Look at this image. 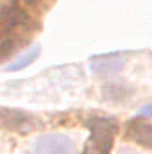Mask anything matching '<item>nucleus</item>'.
Segmentation results:
<instances>
[{"label": "nucleus", "instance_id": "nucleus-1", "mask_svg": "<svg viewBox=\"0 0 152 154\" xmlns=\"http://www.w3.org/2000/svg\"><path fill=\"white\" fill-rule=\"evenodd\" d=\"M29 14L16 4L4 5L0 9V36L2 38H18L20 32H23L29 27Z\"/></svg>", "mask_w": 152, "mask_h": 154}, {"label": "nucleus", "instance_id": "nucleus-2", "mask_svg": "<svg viewBox=\"0 0 152 154\" xmlns=\"http://www.w3.org/2000/svg\"><path fill=\"white\" fill-rule=\"evenodd\" d=\"M88 127L93 134V142L97 149L102 154H108L116 133V120L104 118V116H91L88 118Z\"/></svg>", "mask_w": 152, "mask_h": 154}, {"label": "nucleus", "instance_id": "nucleus-3", "mask_svg": "<svg viewBox=\"0 0 152 154\" xmlns=\"http://www.w3.org/2000/svg\"><path fill=\"white\" fill-rule=\"evenodd\" d=\"M34 154H75V147L65 134H47L38 140Z\"/></svg>", "mask_w": 152, "mask_h": 154}, {"label": "nucleus", "instance_id": "nucleus-4", "mask_svg": "<svg viewBox=\"0 0 152 154\" xmlns=\"http://www.w3.org/2000/svg\"><path fill=\"white\" fill-rule=\"evenodd\" d=\"M0 127L16 133H27L32 129V116L20 109L0 108Z\"/></svg>", "mask_w": 152, "mask_h": 154}, {"label": "nucleus", "instance_id": "nucleus-5", "mask_svg": "<svg viewBox=\"0 0 152 154\" xmlns=\"http://www.w3.org/2000/svg\"><path fill=\"white\" fill-rule=\"evenodd\" d=\"M123 65H125V57L122 54H108V56L95 57L91 61V70L99 77H109L118 74L123 68Z\"/></svg>", "mask_w": 152, "mask_h": 154}, {"label": "nucleus", "instance_id": "nucleus-6", "mask_svg": "<svg viewBox=\"0 0 152 154\" xmlns=\"http://www.w3.org/2000/svg\"><path fill=\"white\" fill-rule=\"evenodd\" d=\"M127 134L143 147L152 149V125L141 120H134L127 125Z\"/></svg>", "mask_w": 152, "mask_h": 154}, {"label": "nucleus", "instance_id": "nucleus-7", "mask_svg": "<svg viewBox=\"0 0 152 154\" xmlns=\"http://www.w3.org/2000/svg\"><path fill=\"white\" fill-rule=\"evenodd\" d=\"M38 56H39V47H32L31 52H27L23 57H20L14 65H9V70H22V68H25L27 65H31Z\"/></svg>", "mask_w": 152, "mask_h": 154}, {"label": "nucleus", "instance_id": "nucleus-8", "mask_svg": "<svg viewBox=\"0 0 152 154\" xmlns=\"http://www.w3.org/2000/svg\"><path fill=\"white\" fill-rule=\"evenodd\" d=\"M16 47H18L16 38H13V36L4 38L2 43H0V59H5V57H9L11 54H14V52H16Z\"/></svg>", "mask_w": 152, "mask_h": 154}, {"label": "nucleus", "instance_id": "nucleus-9", "mask_svg": "<svg viewBox=\"0 0 152 154\" xmlns=\"http://www.w3.org/2000/svg\"><path fill=\"white\" fill-rule=\"evenodd\" d=\"M140 115L141 116H152V104L150 106H147V108H143V109L140 111Z\"/></svg>", "mask_w": 152, "mask_h": 154}]
</instances>
